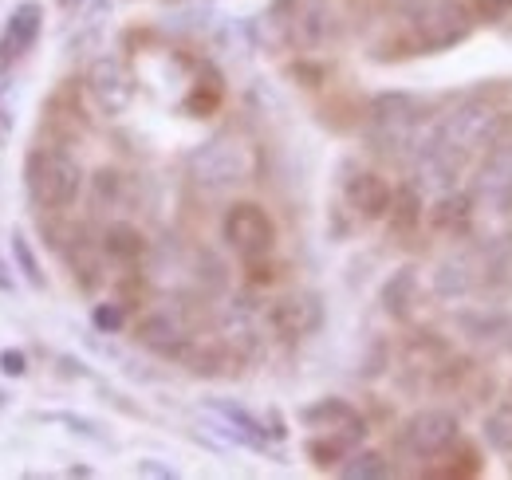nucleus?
Returning a JSON list of instances; mask_svg holds the SVG:
<instances>
[{"label":"nucleus","mask_w":512,"mask_h":480,"mask_svg":"<svg viewBox=\"0 0 512 480\" xmlns=\"http://www.w3.org/2000/svg\"><path fill=\"white\" fill-rule=\"evenodd\" d=\"M221 233H225V240H229L245 260L268 256L272 244H276V225H272V217H268L256 201H237V205L225 213Z\"/></svg>","instance_id":"39448f33"},{"label":"nucleus","mask_w":512,"mask_h":480,"mask_svg":"<svg viewBox=\"0 0 512 480\" xmlns=\"http://www.w3.org/2000/svg\"><path fill=\"white\" fill-rule=\"evenodd\" d=\"M461 32H465V12L453 0H426L418 8V36H422V44L442 48V44H453Z\"/></svg>","instance_id":"f8f14e48"},{"label":"nucleus","mask_w":512,"mask_h":480,"mask_svg":"<svg viewBox=\"0 0 512 480\" xmlns=\"http://www.w3.org/2000/svg\"><path fill=\"white\" fill-rule=\"evenodd\" d=\"M304 421H308V425H316V429H323V437L339 441L343 449H351V445H359V441L367 437L363 418H359L347 402H335V398H327V402H320V406L304 410Z\"/></svg>","instance_id":"1a4fd4ad"},{"label":"nucleus","mask_w":512,"mask_h":480,"mask_svg":"<svg viewBox=\"0 0 512 480\" xmlns=\"http://www.w3.org/2000/svg\"><path fill=\"white\" fill-rule=\"evenodd\" d=\"M284 32L300 48H320V44H331L339 36V16L327 0H300L296 12L284 20Z\"/></svg>","instance_id":"6e6552de"},{"label":"nucleus","mask_w":512,"mask_h":480,"mask_svg":"<svg viewBox=\"0 0 512 480\" xmlns=\"http://www.w3.org/2000/svg\"><path fill=\"white\" fill-rule=\"evenodd\" d=\"M430 221H434L438 229H446V233H457V229L469 221V197H461V193L442 197L438 209H430Z\"/></svg>","instance_id":"6ab92c4d"},{"label":"nucleus","mask_w":512,"mask_h":480,"mask_svg":"<svg viewBox=\"0 0 512 480\" xmlns=\"http://www.w3.org/2000/svg\"><path fill=\"white\" fill-rule=\"evenodd\" d=\"M28 370V359H24V351H0V374H8V378H20Z\"/></svg>","instance_id":"a878e982"},{"label":"nucleus","mask_w":512,"mask_h":480,"mask_svg":"<svg viewBox=\"0 0 512 480\" xmlns=\"http://www.w3.org/2000/svg\"><path fill=\"white\" fill-rule=\"evenodd\" d=\"M453 441H457V418L449 410H422V414H414L406 421L402 433H398V445L406 453L422 457V461L442 457Z\"/></svg>","instance_id":"423d86ee"},{"label":"nucleus","mask_w":512,"mask_h":480,"mask_svg":"<svg viewBox=\"0 0 512 480\" xmlns=\"http://www.w3.org/2000/svg\"><path fill=\"white\" fill-rule=\"evenodd\" d=\"M40 28H44V8H40L36 0H24V4L8 16V32H4L0 52H4V56H20V52H28V48L36 44Z\"/></svg>","instance_id":"4468645a"},{"label":"nucleus","mask_w":512,"mask_h":480,"mask_svg":"<svg viewBox=\"0 0 512 480\" xmlns=\"http://www.w3.org/2000/svg\"><path fill=\"white\" fill-rule=\"evenodd\" d=\"M320 323V307L312 300H300V296H288V300H276L268 307V327L284 339H296L304 331H312Z\"/></svg>","instance_id":"ddd939ff"},{"label":"nucleus","mask_w":512,"mask_h":480,"mask_svg":"<svg viewBox=\"0 0 512 480\" xmlns=\"http://www.w3.org/2000/svg\"><path fill=\"white\" fill-rule=\"evenodd\" d=\"M0 292H12V276H8V268H4V260H0Z\"/></svg>","instance_id":"cd10ccee"},{"label":"nucleus","mask_w":512,"mask_h":480,"mask_svg":"<svg viewBox=\"0 0 512 480\" xmlns=\"http://www.w3.org/2000/svg\"><path fill=\"white\" fill-rule=\"evenodd\" d=\"M386 461L379 453H359L351 457V465H343V477H386Z\"/></svg>","instance_id":"4be33fe9"},{"label":"nucleus","mask_w":512,"mask_h":480,"mask_svg":"<svg viewBox=\"0 0 512 480\" xmlns=\"http://www.w3.org/2000/svg\"><path fill=\"white\" fill-rule=\"evenodd\" d=\"M12 256H16L20 272H24V280H28L32 288H44V272H40V264H36V256H32V248H28V237H24L20 229L12 233Z\"/></svg>","instance_id":"412c9836"},{"label":"nucleus","mask_w":512,"mask_h":480,"mask_svg":"<svg viewBox=\"0 0 512 480\" xmlns=\"http://www.w3.org/2000/svg\"><path fill=\"white\" fill-rule=\"evenodd\" d=\"M123 174L119 170H99L95 174V197L99 201H123Z\"/></svg>","instance_id":"5701e85b"},{"label":"nucleus","mask_w":512,"mask_h":480,"mask_svg":"<svg viewBox=\"0 0 512 480\" xmlns=\"http://www.w3.org/2000/svg\"><path fill=\"white\" fill-rule=\"evenodd\" d=\"M481 193H485V197H497V201H509V193H512V150L509 146H501V150L493 154V166H489L485 178H481Z\"/></svg>","instance_id":"a211bd4d"},{"label":"nucleus","mask_w":512,"mask_h":480,"mask_svg":"<svg viewBox=\"0 0 512 480\" xmlns=\"http://www.w3.org/2000/svg\"><path fill=\"white\" fill-rule=\"evenodd\" d=\"M95 327H99V331H119V327H123V307L99 303V307H95Z\"/></svg>","instance_id":"393cba45"},{"label":"nucleus","mask_w":512,"mask_h":480,"mask_svg":"<svg viewBox=\"0 0 512 480\" xmlns=\"http://www.w3.org/2000/svg\"><path fill=\"white\" fill-rule=\"evenodd\" d=\"M469 264L465 260H449V264H442L438 268V276H434V288L442 292V296H461L465 288H469Z\"/></svg>","instance_id":"aec40b11"},{"label":"nucleus","mask_w":512,"mask_h":480,"mask_svg":"<svg viewBox=\"0 0 512 480\" xmlns=\"http://www.w3.org/2000/svg\"><path fill=\"white\" fill-rule=\"evenodd\" d=\"M87 91L99 103L103 115H123L134 103V75L127 71V63L115 56H103L87 67Z\"/></svg>","instance_id":"0eeeda50"},{"label":"nucleus","mask_w":512,"mask_h":480,"mask_svg":"<svg viewBox=\"0 0 512 480\" xmlns=\"http://www.w3.org/2000/svg\"><path fill=\"white\" fill-rule=\"evenodd\" d=\"M138 343L150 347L154 355H166V359H182V351L190 347V331L178 315L170 311H150L142 323H138Z\"/></svg>","instance_id":"9d476101"},{"label":"nucleus","mask_w":512,"mask_h":480,"mask_svg":"<svg viewBox=\"0 0 512 480\" xmlns=\"http://www.w3.org/2000/svg\"><path fill=\"white\" fill-rule=\"evenodd\" d=\"M481 4H485V12H493V16H497V12H509L512 8V0H481Z\"/></svg>","instance_id":"bb28decb"},{"label":"nucleus","mask_w":512,"mask_h":480,"mask_svg":"<svg viewBox=\"0 0 512 480\" xmlns=\"http://www.w3.org/2000/svg\"><path fill=\"white\" fill-rule=\"evenodd\" d=\"M60 4H64V8H71V4H79V0H60Z\"/></svg>","instance_id":"c85d7f7f"},{"label":"nucleus","mask_w":512,"mask_h":480,"mask_svg":"<svg viewBox=\"0 0 512 480\" xmlns=\"http://www.w3.org/2000/svg\"><path fill=\"white\" fill-rule=\"evenodd\" d=\"M343 193H347V205H351L359 217H367V221L386 217V213H390V201H394V189H390L383 174H375V170L351 174L347 185H343Z\"/></svg>","instance_id":"9b49d317"},{"label":"nucleus","mask_w":512,"mask_h":480,"mask_svg":"<svg viewBox=\"0 0 512 480\" xmlns=\"http://www.w3.org/2000/svg\"><path fill=\"white\" fill-rule=\"evenodd\" d=\"M390 229H394V237H410L418 225H422V201H418V193L406 185V189H398L394 193V201H390Z\"/></svg>","instance_id":"dca6fc26"},{"label":"nucleus","mask_w":512,"mask_h":480,"mask_svg":"<svg viewBox=\"0 0 512 480\" xmlns=\"http://www.w3.org/2000/svg\"><path fill=\"white\" fill-rule=\"evenodd\" d=\"M418 103L410 95H379L371 103V138L379 142V150L398 154L406 146H422L418 134Z\"/></svg>","instance_id":"7ed1b4c3"},{"label":"nucleus","mask_w":512,"mask_h":480,"mask_svg":"<svg viewBox=\"0 0 512 480\" xmlns=\"http://www.w3.org/2000/svg\"><path fill=\"white\" fill-rule=\"evenodd\" d=\"M414 292H418V276H414V268H402L398 276H390L383 288V307L390 315H406L410 311V303H414Z\"/></svg>","instance_id":"f3484780"},{"label":"nucleus","mask_w":512,"mask_h":480,"mask_svg":"<svg viewBox=\"0 0 512 480\" xmlns=\"http://www.w3.org/2000/svg\"><path fill=\"white\" fill-rule=\"evenodd\" d=\"M249 170H253V158L237 138H209L190 158L193 181L205 189H229V185L249 178Z\"/></svg>","instance_id":"f03ea898"},{"label":"nucleus","mask_w":512,"mask_h":480,"mask_svg":"<svg viewBox=\"0 0 512 480\" xmlns=\"http://www.w3.org/2000/svg\"><path fill=\"white\" fill-rule=\"evenodd\" d=\"M493 134H497V111L485 107V103H465V107L449 111L446 119L438 122L426 138L438 142V146L457 150V154H469V150L493 142Z\"/></svg>","instance_id":"20e7f679"},{"label":"nucleus","mask_w":512,"mask_h":480,"mask_svg":"<svg viewBox=\"0 0 512 480\" xmlns=\"http://www.w3.org/2000/svg\"><path fill=\"white\" fill-rule=\"evenodd\" d=\"M24 185L40 209H71L83 193V166L64 150H32Z\"/></svg>","instance_id":"f257e3e1"},{"label":"nucleus","mask_w":512,"mask_h":480,"mask_svg":"<svg viewBox=\"0 0 512 480\" xmlns=\"http://www.w3.org/2000/svg\"><path fill=\"white\" fill-rule=\"evenodd\" d=\"M103 252L115 260V264H123V268H134L142 256H146V237L127 225V221H119V225H111L107 233H103Z\"/></svg>","instance_id":"2eb2a0df"},{"label":"nucleus","mask_w":512,"mask_h":480,"mask_svg":"<svg viewBox=\"0 0 512 480\" xmlns=\"http://www.w3.org/2000/svg\"><path fill=\"white\" fill-rule=\"evenodd\" d=\"M485 433H489V441H493L497 449H512V410L493 414V418L485 421Z\"/></svg>","instance_id":"b1692460"}]
</instances>
